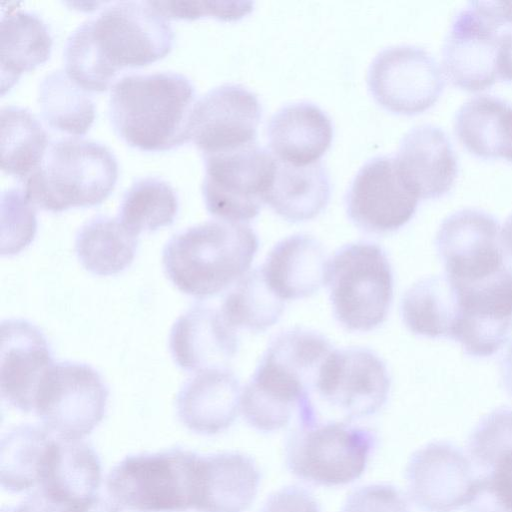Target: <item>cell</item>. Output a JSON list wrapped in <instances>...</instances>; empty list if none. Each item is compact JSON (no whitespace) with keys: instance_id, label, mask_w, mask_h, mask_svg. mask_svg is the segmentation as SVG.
<instances>
[{"instance_id":"40","label":"cell","mask_w":512,"mask_h":512,"mask_svg":"<svg viewBox=\"0 0 512 512\" xmlns=\"http://www.w3.org/2000/svg\"><path fill=\"white\" fill-rule=\"evenodd\" d=\"M167 19L193 20L213 16L221 20H236L251 10V2H185L151 1Z\"/></svg>"},{"instance_id":"32","label":"cell","mask_w":512,"mask_h":512,"mask_svg":"<svg viewBox=\"0 0 512 512\" xmlns=\"http://www.w3.org/2000/svg\"><path fill=\"white\" fill-rule=\"evenodd\" d=\"M1 168L23 182L40 164L50 142L47 132L27 108L1 109Z\"/></svg>"},{"instance_id":"22","label":"cell","mask_w":512,"mask_h":512,"mask_svg":"<svg viewBox=\"0 0 512 512\" xmlns=\"http://www.w3.org/2000/svg\"><path fill=\"white\" fill-rule=\"evenodd\" d=\"M169 349L174 362L183 370L201 372L226 368L235 356L238 338L221 311L195 305L173 324Z\"/></svg>"},{"instance_id":"10","label":"cell","mask_w":512,"mask_h":512,"mask_svg":"<svg viewBox=\"0 0 512 512\" xmlns=\"http://www.w3.org/2000/svg\"><path fill=\"white\" fill-rule=\"evenodd\" d=\"M108 396V387L90 365L54 363L40 383L33 412L56 436L81 440L102 421Z\"/></svg>"},{"instance_id":"26","label":"cell","mask_w":512,"mask_h":512,"mask_svg":"<svg viewBox=\"0 0 512 512\" xmlns=\"http://www.w3.org/2000/svg\"><path fill=\"white\" fill-rule=\"evenodd\" d=\"M202 492L197 512H244L253 503L260 482L255 461L240 452L202 457Z\"/></svg>"},{"instance_id":"42","label":"cell","mask_w":512,"mask_h":512,"mask_svg":"<svg viewBox=\"0 0 512 512\" xmlns=\"http://www.w3.org/2000/svg\"><path fill=\"white\" fill-rule=\"evenodd\" d=\"M261 512H321V510L309 491L299 486H288L271 494Z\"/></svg>"},{"instance_id":"6","label":"cell","mask_w":512,"mask_h":512,"mask_svg":"<svg viewBox=\"0 0 512 512\" xmlns=\"http://www.w3.org/2000/svg\"><path fill=\"white\" fill-rule=\"evenodd\" d=\"M202 456L180 447L129 455L110 471L107 492L134 512H183L199 506Z\"/></svg>"},{"instance_id":"8","label":"cell","mask_w":512,"mask_h":512,"mask_svg":"<svg viewBox=\"0 0 512 512\" xmlns=\"http://www.w3.org/2000/svg\"><path fill=\"white\" fill-rule=\"evenodd\" d=\"M375 443L373 431L347 421L299 425L286 444V465L303 481L345 485L363 474Z\"/></svg>"},{"instance_id":"16","label":"cell","mask_w":512,"mask_h":512,"mask_svg":"<svg viewBox=\"0 0 512 512\" xmlns=\"http://www.w3.org/2000/svg\"><path fill=\"white\" fill-rule=\"evenodd\" d=\"M419 198L400 176L394 157L368 160L354 176L345 196L350 220L375 234L398 230L414 216Z\"/></svg>"},{"instance_id":"47","label":"cell","mask_w":512,"mask_h":512,"mask_svg":"<svg viewBox=\"0 0 512 512\" xmlns=\"http://www.w3.org/2000/svg\"><path fill=\"white\" fill-rule=\"evenodd\" d=\"M501 242L504 251L512 257V213L507 217L501 228Z\"/></svg>"},{"instance_id":"29","label":"cell","mask_w":512,"mask_h":512,"mask_svg":"<svg viewBox=\"0 0 512 512\" xmlns=\"http://www.w3.org/2000/svg\"><path fill=\"white\" fill-rule=\"evenodd\" d=\"M330 194L329 174L321 161L294 166L277 160L266 203L285 220L303 222L325 209Z\"/></svg>"},{"instance_id":"18","label":"cell","mask_w":512,"mask_h":512,"mask_svg":"<svg viewBox=\"0 0 512 512\" xmlns=\"http://www.w3.org/2000/svg\"><path fill=\"white\" fill-rule=\"evenodd\" d=\"M405 476L411 499L425 512H452L467 505L477 477L458 447L440 441L414 452Z\"/></svg>"},{"instance_id":"14","label":"cell","mask_w":512,"mask_h":512,"mask_svg":"<svg viewBox=\"0 0 512 512\" xmlns=\"http://www.w3.org/2000/svg\"><path fill=\"white\" fill-rule=\"evenodd\" d=\"M435 247L444 274L456 282L482 280L507 266L499 222L481 209L464 208L447 216Z\"/></svg>"},{"instance_id":"27","label":"cell","mask_w":512,"mask_h":512,"mask_svg":"<svg viewBox=\"0 0 512 512\" xmlns=\"http://www.w3.org/2000/svg\"><path fill=\"white\" fill-rule=\"evenodd\" d=\"M454 130L471 154L506 160L512 150V104L496 96L476 95L456 112Z\"/></svg>"},{"instance_id":"38","label":"cell","mask_w":512,"mask_h":512,"mask_svg":"<svg viewBox=\"0 0 512 512\" xmlns=\"http://www.w3.org/2000/svg\"><path fill=\"white\" fill-rule=\"evenodd\" d=\"M512 451V408L500 407L484 416L468 440V452L477 467L487 468Z\"/></svg>"},{"instance_id":"46","label":"cell","mask_w":512,"mask_h":512,"mask_svg":"<svg viewBox=\"0 0 512 512\" xmlns=\"http://www.w3.org/2000/svg\"><path fill=\"white\" fill-rule=\"evenodd\" d=\"M500 378L505 391L512 397V343L501 359Z\"/></svg>"},{"instance_id":"34","label":"cell","mask_w":512,"mask_h":512,"mask_svg":"<svg viewBox=\"0 0 512 512\" xmlns=\"http://www.w3.org/2000/svg\"><path fill=\"white\" fill-rule=\"evenodd\" d=\"M284 302L268 286L261 267L242 276L226 294L221 313L234 329L263 332L278 322Z\"/></svg>"},{"instance_id":"24","label":"cell","mask_w":512,"mask_h":512,"mask_svg":"<svg viewBox=\"0 0 512 512\" xmlns=\"http://www.w3.org/2000/svg\"><path fill=\"white\" fill-rule=\"evenodd\" d=\"M329 259L322 244L307 234L279 241L261 267L266 283L282 300L311 296L326 284Z\"/></svg>"},{"instance_id":"45","label":"cell","mask_w":512,"mask_h":512,"mask_svg":"<svg viewBox=\"0 0 512 512\" xmlns=\"http://www.w3.org/2000/svg\"><path fill=\"white\" fill-rule=\"evenodd\" d=\"M62 512H119V510L113 504L95 496L89 500L65 507Z\"/></svg>"},{"instance_id":"20","label":"cell","mask_w":512,"mask_h":512,"mask_svg":"<svg viewBox=\"0 0 512 512\" xmlns=\"http://www.w3.org/2000/svg\"><path fill=\"white\" fill-rule=\"evenodd\" d=\"M101 483V462L82 440L53 437L44 451L33 492L48 502L67 507L89 500Z\"/></svg>"},{"instance_id":"12","label":"cell","mask_w":512,"mask_h":512,"mask_svg":"<svg viewBox=\"0 0 512 512\" xmlns=\"http://www.w3.org/2000/svg\"><path fill=\"white\" fill-rule=\"evenodd\" d=\"M506 22L486 1L468 2L456 13L442 47V70L455 86L479 91L495 83Z\"/></svg>"},{"instance_id":"44","label":"cell","mask_w":512,"mask_h":512,"mask_svg":"<svg viewBox=\"0 0 512 512\" xmlns=\"http://www.w3.org/2000/svg\"><path fill=\"white\" fill-rule=\"evenodd\" d=\"M64 508L48 502L35 493H30L19 505L3 507L1 512H62Z\"/></svg>"},{"instance_id":"31","label":"cell","mask_w":512,"mask_h":512,"mask_svg":"<svg viewBox=\"0 0 512 512\" xmlns=\"http://www.w3.org/2000/svg\"><path fill=\"white\" fill-rule=\"evenodd\" d=\"M138 240L118 218L93 217L77 232L75 251L82 266L98 276L123 272L133 262Z\"/></svg>"},{"instance_id":"4","label":"cell","mask_w":512,"mask_h":512,"mask_svg":"<svg viewBox=\"0 0 512 512\" xmlns=\"http://www.w3.org/2000/svg\"><path fill=\"white\" fill-rule=\"evenodd\" d=\"M258 246V237L250 226L208 221L179 232L167 242L163 268L184 294L211 297L246 274Z\"/></svg>"},{"instance_id":"3","label":"cell","mask_w":512,"mask_h":512,"mask_svg":"<svg viewBox=\"0 0 512 512\" xmlns=\"http://www.w3.org/2000/svg\"><path fill=\"white\" fill-rule=\"evenodd\" d=\"M195 87L174 71L128 74L111 87L109 115L117 134L143 151H164L190 140Z\"/></svg>"},{"instance_id":"28","label":"cell","mask_w":512,"mask_h":512,"mask_svg":"<svg viewBox=\"0 0 512 512\" xmlns=\"http://www.w3.org/2000/svg\"><path fill=\"white\" fill-rule=\"evenodd\" d=\"M52 36L37 14L13 9L1 16L0 80L4 95L23 72L45 62L51 53Z\"/></svg>"},{"instance_id":"5","label":"cell","mask_w":512,"mask_h":512,"mask_svg":"<svg viewBox=\"0 0 512 512\" xmlns=\"http://www.w3.org/2000/svg\"><path fill=\"white\" fill-rule=\"evenodd\" d=\"M117 178V159L107 146L70 137L50 142L40 164L22 184L34 206L62 212L100 204Z\"/></svg>"},{"instance_id":"35","label":"cell","mask_w":512,"mask_h":512,"mask_svg":"<svg viewBox=\"0 0 512 512\" xmlns=\"http://www.w3.org/2000/svg\"><path fill=\"white\" fill-rule=\"evenodd\" d=\"M179 207L173 187L165 180L147 176L136 179L124 193L118 220L131 233L153 232L174 222Z\"/></svg>"},{"instance_id":"1","label":"cell","mask_w":512,"mask_h":512,"mask_svg":"<svg viewBox=\"0 0 512 512\" xmlns=\"http://www.w3.org/2000/svg\"><path fill=\"white\" fill-rule=\"evenodd\" d=\"M174 38L167 18L150 1L113 2L70 33L65 72L87 92H102L123 68L165 57Z\"/></svg>"},{"instance_id":"23","label":"cell","mask_w":512,"mask_h":512,"mask_svg":"<svg viewBox=\"0 0 512 512\" xmlns=\"http://www.w3.org/2000/svg\"><path fill=\"white\" fill-rule=\"evenodd\" d=\"M241 394L239 381L228 368L201 371L177 394L178 418L192 432L217 434L236 419Z\"/></svg>"},{"instance_id":"11","label":"cell","mask_w":512,"mask_h":512,"mask_svg":"<svg viewBox=\"0 0 512 512\" xmlns=\"http://www.w3.org/2000/svg\"><path fill=\"white\" fill-rule=\"evenodd\" d=\"M367 85L374 100L386 110L415 115L432 107L444 86V73L436 59L415 45H395L372 60Z\"/></svg>"},{"instance_id":"21","label":"cell","mask_w":512,"mask_h":512,"mask_svg":"<svg viewBox=\"0 0 512 512\" xmlns=\"http://www.w3.org/2000/svg\"><path fill=\"white\" fill-rule=\"evenodd\" d=\"M398 172L419 199L448 193L458 174V161L447 134L433 124L410 129L394 157Z\"/></svg>"},{"instance_id":"15","label":"cell","mask_w":512,"mask_h":512,"mask_svg":"<svg viewBox=\"0 0 512 512\" xmlns=\"http://www.w3.org/2000/svg\"><path fill=\"white\" fill-rule=\"evenodd\" d=\"M390 384L385 363L373 351L333 349L322 365L315 394L350 422L380 410Z\"/></svg>"},{"instance_id":"41","label":"cell","mask_w":512,"mask_h":512,"mask_svg":"<svg viewBox=\"0 0 512 512\" xmlns=\"http://www.w3.org/2000/svg\"><path fill=\"white\" fill-rule=\"evenodd\" d=\"M341 512H410L403 494L389 484H371L349 494Z\"/></svg>"},{"instance_id":"37","label":"cell","mask_w":512,"mask_h":512,"mask_svg":"<svg viewBox=\"0 0 512 512\" xmlns=\"http://www.w3.org/2000/svg\"><path fill=\"white\" fill-rule=\"evenodd\" d=\"M37 231L35 206L23 188L13 187L1 194V255L18 254L31 244Z\"/></svg>"},{"instance_id":"39","label":"cell","mask_w":512,"mask_h":512,"mask_svg":"<svg viewBox=\"0 0 512 512\" xmlns=\"http://www.w3.org/2000/svg\"><path fill=\"white\" fill-rule=\"evenodd\" d=\"M484 470L476 477L468 512H512V451Z\"/></svg>"},{"instance_id":"43","label":"cell","mask_w":512,"mask_h":512,"mask_svg":"<svg viewBox=\"0 0 512 512\" xmlns=\"http://www.w3.org/2000/svg\"><path fill=\"white\" fill-rule=\"evenodd\" d=\"M498 79L512 81V22L500 29V48L497 63Z\"/></svg>"},{"instance_id":"2","label":"cell","mask_w":512,"mask_h":512,"mask_svg":"<svg viewBox=\"0 0 512 512\" xmlns=\"http://www.w3.org/2000/svg\"><path fill=\"white\" fill-rule=\"evenodd\" d=\"M331 343L318 332L292 328L269 344L241 394L240 410L246 422L261 432L286 426L316 411L312 396Z\"/></svg>"},{"instance_id":"25","label":"cell","mask_w":512,"mask_h":512,"mask_svg":"<svg viewBox=\"0 0 512 512\" xmlns=\"http://www.w3.org/2000/svg\"><path fill=\"white\" fill-rule=\"evenodd\" d=\"M267 139L273 156L294 166L319 162L331 145L333 125L329 116L310 102L281 107L270 118Z\"/></svg>"},{"instance_id":"36","label":"cell","mask_w":512,"mask_h":512,"mask_svg":"<svg viewBox=\"0 0 512 512\" xmlns=\"http://www.w3.org/2000/svg\"><path fill=\"white\" fill-rule=\"evenodd\" d=\"M53 438L45 427L20 425L10 430L1 441L0 482L11 492H33L41 457Z\"/></svg>"},{"instance_id":"7","label":"cell","mask_w":512,"mask_h":512,"mask_svg":"<svg viewBox=\"0 0 512 512\" xmlns=\"http://www.w3.org/2000/svg\"><path fill=\"white\" fill-rule=\"evenodd\" d=\"M335 318L350 331L366 332L384 322L393 299V273L375 243L341 247L329 260L327 281Z\"/></svg>"},{"instance_id":"13","label":"cell","mask_w":512,"mask_h":512,"mask_svg":"<svg viewBox=\"0 0 512 512\" xmlns=\"http://www.w3.org/2000/svg\"><path fill=\"white\" fill-rule=\"evenodd\" d=\"M450 281L459 309L452 339L469 356L493 355L512 332V268L475 282Z\"/></svg>"},{"instance_id":"9","label":"cell","mask_w":512,"mask_h":512,"mask_svg":"<svg viewBox=\"0 0 512 512\" xmlns=\"http://www.w3.org/2000/svg\"><path fill=\"white\" fill-rule=\"evenodd\" d=\"M202 195L208 212L219 220L255 218L266 202L277 160L256 142L203 156Z\"/></svg>"},{"instance_id":"30","label":"cell","mask_w":512,"mask_h":512,"mask_svg":"<svg viewBox=\"0 0 512 512\" xmlns=\"http://www.w3.org/2000/svg\"><path fill=\"white\" fill-rule=\"evenodd\" d=\"M458 311L454 285L445 274L418 280L404 293L400 304L409 331L433 339H452Z\"/></svg>"},{"instance_id":"19","label":"cell","mask_w":512,"mask_h":512,"mask_svg":"<svg viewBox=\"0 0 512 512\" xmlns=\"http://www.w3.org/2000/svg\"><path fill=\"white\" fill-rule=\"evenodd\" d=\"M54 365L42 331L24 319L1 323L0 388L10 405L32 412L40 383Z\"/></svg>"},{"instance_id":"17","label":"cell","mask_w":512,"mask_h":512,"mask_svg":"<svg viewBox=\"0 0 512 512\" xmlns=\"http://www.w3.org/2000/svg\"><path fill=\"white\" fill-rule=\"evenodd\" d=\"M262 108L255 93L226 83L207 91L193 107L189 136L203 156L255 143Z\"/></svg>"},{"instance_id":"33","label":"cell","mask_w":512,"mask_h":512,"mask_svg":"<svg viewBox=\"0 0 512 512\" xmlns=\"http://www.w3.org/2000/svg\"><path fill=\"white\" fill-rule=\"evenodd\" d=\"M38 102L45 122L70 135L85 134L95 119L93 100L64 70L45 75L39 84Z\"/></svg>"}]
</instances>
